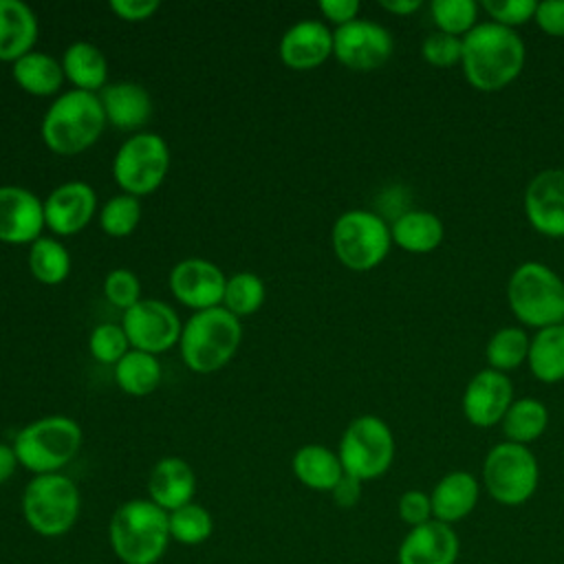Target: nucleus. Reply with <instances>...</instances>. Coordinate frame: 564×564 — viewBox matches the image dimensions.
Listing matches in <instances>:
<instances>
[{"mask_svg": "<svg viewBox=\"0 0 564 564\" xmlns=\"http://www.w3.org/2000/svg\"><path fill=\"white\" fill-rule=\"evenodd\" d=\"M527 48L516 29L498 22H478L463 37L460 66L467 82L482 93L509 86L524 68Z\"/></svg>", "mask_w": 564, "mask_h": 564, "instance_id": "1", "label": "nucleus"}, {"mask_svg": "<svg viewBox=\"0 0 564 564\" xmlns=\"http://www.w3.org/2000/svg\"><path fill=\"white\" fill-rule=\"evenodd\" d=\"M108 542L121 564H159L172 542L167 511L150 498L121 502L110 516Z\"/></svg>", "mask_w": 564, "mask_h": 564, "instance_id": "2", "label": "nucleus"}, {"mask_svg": "<svg viewBox=\"0 0 564 564\" xmlns=\"http://www.w3.org/2000/svg\"><path fill=\"white\" fill-rule=\"evenodd\" d=\"M106 123L99 95L70 88L46 108L40 132L51 152L73 156L88 150L101 137Z\"/></svg>", "mask_w": 564, "mask_h": 564, "instance_id": "3", "label": "nucleus"}, {"mask_svg": "<svg viewBox=\"0 0 564 564\" xmlns=\"http://www.w3.org/2000/svg\"><path fill=\"white\" fill-rule=\"evenodd\" d=\"M240 339V319L225 306L196 311L187 317L181 330V359L192 372L212 375L231 361L238 352Z\"/></svg>", "mask_w": 564, "mask_h": 564, "instance_id": "4", "label": "nucleus"}, {"mask_svg": "<svg viewBox=\"0 0 564 564\" xmlns=\"http://www.w3.org/2000/svg\"><path fill=\"white\" fill-rule=\"evenodd\" d=\"M507 302L520 324L546 328L564 322V280L546 264L527 260L507 282Z\"/></svg>", "mask_w": 564, "mask_h": 564, "instance_id": "5", "label": "nucleus"}, {"mask_svg": "<svg viewBox=\"0 0 564 564\" xmlns=\"http://www.w3.org/2000/svg\"><path fill=\"white\" fill-rule=\"evenodd\" d=\"M82 427L75 419L51 414L26 423L13 438L18 463L31 474L62 471L82 447Z\"/></svg>", "mask_w": 564, "mask_h": 564, "instance_id": "6", "label": "nucleus"}, {"mask_svg": "<svg viewBox=\"0 0 564 564\" xmlns=\"http://www.w3.org/2000/svg\"><path fill=\"white\" fill-rule=\"evenodd\" d=\"M20 509L33 533L42 538H62L79 520L82 496L77 485L62 471L40 474L26 482Z\"/></svg>", "mask_w": 564, "mask_h": 564, "instance_id": "7", "label": "nucleus"}, {"mask_svg": "<svg viewBox=\"0 0 564 564\" xmlns=\"http://www.w3.org/2000/svg\"><path fill=\"white\" fill-rule=\"evenodd\" d=\"M337 260L350 271H370L379 267L392 247L390 225L370 209L344 212L330 231Z\"/></svg>", "mask_w": 564, "mask_h": 564, "instance_id": "8", "label": "nucleus"}, {"mask_svg": "<svg viewBox=\"0 0 564 564\" xmlns=\"http://www.w3.org/2000/svg\"><path fill=\"white\" fill-rule=\"evenodd\" d=\"M337 456L344 474L361 482L383 476L394 460V436L390 425L375 414L352 419L339 438Z\"/></svg>", "mask_w": 564, "mask_h": 564, "instance_id": "9", "label": "nucleus"}, {"mask_svg": "<svg viewBox=\"0 0 564 564\" xmlns=\"http://www.w3.org/2000/svg\"><path fill=\"white\" fill-rule=\"evenodd\" d=\"M538 482V458L527 445L502 441L487 452L482 460V485L498 505H524L535 494Z\"/></svg>", "mask_w": 564, "mask_h": 564, "instance_id": "10", "label": "nucleus"}, {"mask_svg": "<svg viewBox=\"0 0 564 564\" xmlns=\"http://www.w3.org/2000/svg\"><path fill=\"white\" fill-rule=\"evenodd\" d=\"M170 170V150L161 134L137 132L126 139L115 159L112 176L123 194L148 196L161 187Z\"/></svg>", "mask_w": 564, "mask_h": 564, "instance_id": "11", "label": "nucleus"}, {"mask_svg": "<svg viewBox=\"0 0 564 564\" xmlns=\"http://www.w3.org/2000/svg\"><path fill=\"white\" fill-rule=\"evenodd\" d=\"M394 51L392 33L372 20H352L333 33V55L339 64L357 73L381 68Z\"/></svg>", "mask_w": 564, "mask_h": 564, "instance_id": "12", "label": "nucleus"}, {"mask_svg": "<svg viewBox=\"0 0 564 564\" xmlns=\"http://www.w3.org/2000/svg\"><path fill=\"white\" fill-rule=\"evenodd\" d=\"M130 348L143 350L150 355L165 352L181 339L183 324L176 311L163 300H139L134 306L123 311L121 322Z\"/></svg>", "mask_w": 564, "mask_h": 564, "instance_id": "13", "label": "nucleus"}, {"mask_svg": "<svg viewBox=\"0 0 564 564\" xmlns=\"http://www.w3.org/2000/svg\"><path fill=\"white\" fill-rule=\"evenodd\" d=\"M227 278L218 264L205 258H185L170 271V291L187 308L207 311L223 304Z\"/></svg>", "mask_w": 564, "mask_h": 564, "instance_id": "14", "label": "nucleus"}, {"mask_svg": "<svg viewBox=\"0 0 564 564\" xmlns=\"http://www.w3.org/2000/svg\"><path fill=\"white\" fill-rule=\"evenodd\" d=\"M524 216L538 234L564 238V167H546L529 181Z\"/></svg>", "mask_w": 564, "mask_h": 564, "instance_id": "15", "label": "nucleus"}, {"mask_svg": "<svg viewBox=\"0 0 564 564\" xmlns=\"http://www.w3.org/2000/svg\"><path fill=\"white\" fill-rule=\"evenodd\" d=\"M513 403V383L509 375L485 368L476 372L463 392V414L476 427H494Z\"/></svg>", "mask_w": 564, "mask_h": 564, "instance_id": "16", "label": "nucleus"}, {"mask_svg": "<svg viewBox=\"0 0 564 564\" xmlns=\"http://www.w3.org/2000/svg\"><path fill=\"white\" fill-rule=\"evenodd\" d=\"M44 227V203L31 189L0 185V242L31 245Z\"/></svg>", "mask_w": 564, "mask_h": 564, "instance_id": "17", "label": "nucleus"}, {"mask_svg": "<svg viewBox=\"0 0 564 564\" xmlns=\"http://www.w3.org/2000/svg\"><path fill=\"white\" fill-rule=\"evenodd\" d=\"M97 194L84 181H68L55 187L44 200V225L55 236L79 234L95 216Z\"/></svg>", "mask_w": 564, "mask_h": 564, "instance_id": "18", "label": "nucleus"}, {"mask_svg": "<svg viewBox=\"0 0 564 564\" xmlns=\"http://www.w3.org/2000/svg\"><path fill=\"white\" fill-rule=\"evenodd\" d=\"M460 540L452 524L430 520L412 527L397 551V564H456Z\"/></svg>", "mask_w": 564, "mask_h": 564, "instance_id": "19", "label": "nucleus"}, {"mask_svg": "<svg viewBox=\"0 0 564 564\" xmlns=\"http://www.w3.org/2000/svg\"><path fill=\"white\" fill-rule=\"evenodd\" d=\"M333 55V31L319 20L289 26L280 40V59L293 70H311Z\"/></svg>", "mask_w": 564, "mask_h": 564, "instance_id": "20", "label": "nucleus"}, {"mask_svg": "<svg viewBox=\"0 0 564 564\" xmlns=\"http://www.w3.org/2000/svg\"><path fill=\"white\" fill-rule=\"evenodd\" d=\"M106 121L117 130L139 132L152 117L150 93L137 82H115L99 90Z\"/></svg>", "mask_w": 564, "mask_h": 564, "instance_id": "21", "label": "nucleus"}, {"mask_svg": "<svg viewBox=\"0 0 564 564\" xmlns=\"http://www.w3.org/2000/svg\"><path fill=\"white\" fill-rule=\"evenodd\" d=\"M196 476L189 463L178 456H165L154 463L148 476V498L163 511H174L194 502Z\"/></svg>", "mask_w": 564, "mask_h": 564, "instance_id": "22", "label": "nucleus"}, {"mask_svg": "<svg viewBox=\"0 0 564 564\" xmlns=\"http://www.w3.org/2000/svg\"><path fill=\"white\" fill-rule=\"evenodd\" d=\"M480 482L467 469L447 471L430 491L432 516L438 522L456 524L465 520L478 505Z\"/></svg>", "mask_w": 564, "mask_h": 564, "instance_id": "23", "label": "nucleus"}, {"mask_svg": "<svg viewBox=\"0 0 564 564\" xmlns=\"http://www.w3.org/2000/svg\"><path fill=\"white\" fill-rule=\"evenodd\" d=\"M37 18L22 0H0V62H18L33 51Z\"/></svg>", "mask_w": 564, "mask_h": 564, "instance_id": "24", "label": "nucleus"}, {"mask_svg": "<svg viewBox=\"0 0 564 564\" xmlns=\"http://www.w3.org/2000/svg\"><path fill=\"white\" fill-rule=\"evenodd\" d=\"M392 245L410 253H430L434 251L445 236L443 220L427 209H405L399 214L392 225Z\"/></svg>", "mask_w": 564, "mask_h": 564, "instance_id": "25", "label": "nucleus"}, {"mask_svg": "<svg viewBox=\"0 0 564 564\" xmlns=\"http://www.w3.org/2000/svg\"><path fill=\"white\" fill-rule=\"evenodd\" d=\"M291 469L295 478L313 491H333L344 476L337 452L317 443L302 445L291 458Z\"/></svg>", "mask_w": 564, "mask_h": 564, "instance_id": "26", "label": "nucleus"}, {"mask_svg": "<svg viewBox=\"0 0 564 564\" xmlns=\"http://www.w3.org/2000/svg\"><path fill=\"white\" fill-rule=\"evenodd\" d=\"M62 70L77 90L95 95L108 79L106 55L90 42H73L62 55Z\"/></svg>", "mask_w": 564, "mask_h": 564, "instance_id": "27", "label": "nucleus"}, {"mask_svg": "<svg viewBox=\"0 0 564 564\" xmlns=\"http://www.w3.org/2000/svg\"><path fill=\"white\" fill-rule=\"evenodd\" d=\"M11 75L15 84L35 97H48L59 93L64 84V70L62 62H57L53 55L42 51H31L11 66Z\"/></svg>", "mask_w": 564, "mask_h": 564, "instance_id": "28", "label": "nucleus"}, {"mask_svg": "<svg viewBox=\"0 0 564 564\" xmlns=\"http://www.w3.org/2000/svg\"><path fill=\"white\" fill-rule=\"evenodd\" d=\"M529 370L542 383L564 379V322L540 328L529 344Z\"/></svg>", "mask_w": 564, "mask_h": 564, "instance_id": "29", "label": "nucleus"}, {"mask_svg": "<svg viewBox=\"0 0 564 564\" xmlns=\"http://www.w3.org/2000/svg\"><path fill=\"white\" fill-rule=\"evenodd\" d=\"M500 425H502L507 441L529 447V443L538 441L546 432L549 410L535 397L513 399V403L509 405Z\"/></svg>", "mask_w": 564, "mask_h": 564, "instance_id": "30", "label": "nucleus"}, {"mask_svg": "<svg viewBox=\"0 0 564 564\" xmlns=\"http://www.w3.org/2000/svg\"><path fill=\"white\" fill-rule=\"evenodd\" d=\"M117 386L132 397H145L161 383V364L156 355L130 348L115 366Z\"/></svg>", "mask_w": 564, "mask_h": 564, "instance_id": "31", "label": "nucleus"}, {"mask_svg": "<svg viewBox=\"0 0 564 564\" xmlns=\"http://www.w3.org/2000/svg\"><path fill=\"white\" fill-rule=\"evenodd\" d=\"M529 344L531 337L520 326H502L487 339L485 357L491 370L498 372H511L518 366H522L529 357Z\"/></svg>", "mask_w": 564, "mask_h": 564, "instance_id": "32", "label": "nucleus"}, {"mask_svg": "<svg viewBox=\"0 0 564 564\" xmlns=\"http://www.w3.org/2000/svg\"><path fill=\"white\" fill-rule=\"evenodd\" d=\"M29 269L42 284H62L70 273V256L66 247L48 236H40L29 247Z\"/></svg>", "mask_w": 564, "mask_h": 564, "instance_id": "33", "label": "nucleus"}, {"mask_svg": "<svg viewBox=\"0 0 564 564\" xmlns=\"http://www.w3.org/2000/svg\"><path fill=\"white\" fill-rule=\"evenodd\" d=\"M167 524H170L172 542L183 544V546H198V544L207 542L214 533V518L198 502H187V505L170 511Z\"/></svg>", "mask_w": 564, "mask_h": 564, "instance_id": "34", "label": "nucleus"}, {"mask_svg": "<svg viewBox=\"0 0 564 564\" xmlns=\"http://www.w3.org/2000/svg\"><path fill=\"white\" fill-rule=\"evenodd\" d=\"M264 297H267V289H264V282L260 280V275L240 271V273H234L231 278H227L223 306L240 319L245 315L256 313L262 306Z\"/></svg>", "mask_w": 564, "mask_h": 564, "instance_id": "35", "label": "nucleus"}, {"mask_svg": "<svg viewBox=\"0 0 564 564\" xmlns=\"http://www.w3.org/2000/svg\"><path fill=\"white\" fill-rule=\"evenodd\" d=\"M141 218V203L137 196L117 194L99 209V227L112 238L130 236Z\"/></svg>", "mask_w": 564, "mask_h": 564, "instance_id": "36", "label": "nucleus"}, {"mask_svg": "<svg viewBox=\"0 0 564 564\" xmlns=\"http://www.w3.org/2000/svg\"><path fill=\"white\" fill-rule=\"evenodd\" d=\"M430 13L438 31L456 37H465L478 24V4L474 0H434Z\"/></svg>", "mask_w": 564, "mask_h": 564, "instance_id": "37", "label": "nucleus"}, {"mask_svg": "<svg viewBox=\"0 0 564 564\" xmlns=\"http://www.w3.org/2000/svg\"><path fill=\"white\" fill-rule=\"evenodd\" d=\"M88 350H90L93 359H97L99 364L117 366L119 359L130 350V341L126 337L123 326L104 322L93 328V333L88 337Z\"/></svg>", "mask_w": 564, "mask_h": 564, "instance_id": "38", "label": "nucleus"}, {"mask_svg": "<svg viewBox=\"0 0 564 564\" xmlns=\"http://www.w3.org/2000/svg\"><path fill=\"white\" fill-rule=\"evenodd\" d=\"M421 55L432 66H438V68L454 66L463 57V37L449 35V33H443L436 29V31L427 33V37L423 40Z\"/></svg>", "mask_w": 564, "mask_h": 564, "instance_id": "39", "label": "nucleus"}, {"mask_svg": "<svg viewBox=\"0 0 564 564\" xmlns=\"http://www.w3.org/2000/svg\"><path fill=\"white\" fill-rule=\"evenodd\" d=\"M104 295L112 306L128 311L141 300L139 278L130 269H112L104 280Z\"/></svg>", "mask_w": 564, "mask_h": 564, "instance_id": "40", "label": "nucleus"}, {"mask_svg": "<svg viewBox=\"0 0 564 564\" xmlns=\"http://www.w3.org/2000/svg\"><path fill=\"white\" fill-rule=\"evenodd\" d=\"M485 11L489 13L491 22H498L502 26L516 29L535 15V0H485Z\"/></svg>", "mask_w": 564, "mask_h": 564, "instance_id": "41", "label": "nucleus"}, {"mask_svg": "<svg viewBox=\"0 0 564 564\" xmlns=\"http://www.w3.org/2000/svg\"><path fill=\"white\" fill-rule=\"evenodd\" d=\"M397 513H399L401 522H405L410 529L434 520L430 494H425V491H421V489H408V491H403V494L399 496V502H397Z\"/></svg>", "mask_w": 564, "mask_h": 564, "instance_id": "42", "label": "nucleus"}, {"mask_svg": "<svg viewBox=\"0 0 564 564\" xmlns=\"http://www.w3.org/2000/svg\"><path fill=\"white\" fill-rule=\"evenodd\" d=\"M533 20L544 33L553 37H564V0L538 2Z\"/></svg>", "mask_w": 564, "mask_h": 564, "instance_id": "43", "label": "nucleus"}, {"mask_svg": "<svg viewBox=\"0 0 564 564\" xmlns=\"http://www.w3.org/2000/svg\"><path fill=\"white\" fill-rule=\"evenodd\" d=\"M108 7L123 22H143L161 9V2L159 0H110Z\"/></svg>", "mask_w": 564, "mask_h": 564, "instance_id": "44", "label": "nucleus"}, {"mask_svg": "<svg viewBox=\"0 0 564 564\" xmlns=\"http://www.w3.org/2000/svg\"><path fill=\"white\" fill-rule=\"evenodd\" d=\"M319 11L328 22H335L337 26H344L352 20H357V13L361 4L357 0H319Z\"/></svg>", "mask_w": 564, "mask_h": 564, "instance_id": "45", "label": "nucleus"}, {"mask_svg": "<svg viewBox=\"0 0 564 564\" xmlns=\"http://www.w3.org/2000/svg\"><path fill=\"white\" fill-rule=\"evenodd\" d=\"M361 485H364L361 480H357V478L344 474L341 480H339V482L333 487V491H330L335 505L341 507V509L355 507V505L359 502V498H361Z\"/></svg>", "mask_w": 564, "mask_h": 564, "instance_id": "46", "label": "nucleus"}, {"mask_svg": "<svg viewBox=\"0 0 564 564\" xmlns=\"http://www.w3.org/2000/svg\"><path fill=\"white\" fill-rule=\"evenodd\" d=\"M18 456H15V449L13 445H7V443H0V485L7 482L15 469H18Z\"/></svg>", "mask_w": 564, "mask_h": 564, "instance_id": "47", "label": "nucleus"}, {"mask_svg": "<svg viewBox=\"0 0 564 564\" xmlns=\"http://www.w3.org/2000/svg\"><path fill=\"white\" fill-rule=\"evenodd\" d=\"M379 4H381V9H386L388 13H394V15H410L416 9H421L419 0H381Z\"/></svg>", "mask_w": 564, "mask_h": 564, "instance_id": "48", "label": "nucleus"}]
</instances>
